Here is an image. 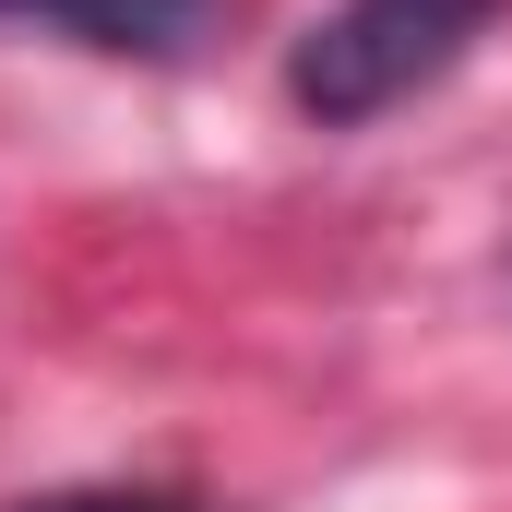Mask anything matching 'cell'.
<instances>
[{"instance_id":"7a4b0ae2","label":"cell","mask_w":512,"mask_h":512,"mask_svg":"<svg viewBox=\"0 0 512 512\" xmlns=\"http://www.w3.org/2000/svg\"><path fill=\"white\" fill-rule=\"evenodd\" d=\"M0 24L72 36L96 60H191L215 36V0H0Z\"/></svg>"},{"instance_id":"6da1fadb","label":"cell","mask_w":512,"mask_h":512,"mask_svg":"<svg viewBox=\"0 0 512 512\" xmlns=\"http://www.w3.org/2000/svg\"><path fill=\"white\" fill-rule=\"evenodd\" d=\"M489 24H501V0H334L286 48V96H298V120H322V131H370L382 108L429 96Z\"/></svg>"},{"instance_id":"3957f363","label":"cell","mask_w":512,"mask_h":512,"mask_svg":"<svg viewBox=\"0 0 512 512\" xmlns=\"http://www.w3.org/2000/svg\"><path fill=\"white\" fill-rule=\"evenodd\" d=\"M12 512H191L167 489H48V501H12Z\"/></svg>"}]
</instances>
